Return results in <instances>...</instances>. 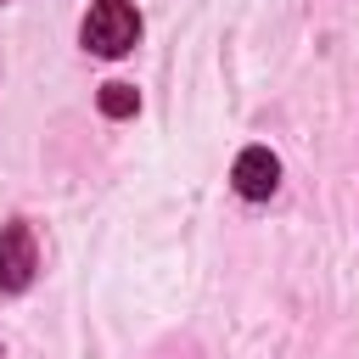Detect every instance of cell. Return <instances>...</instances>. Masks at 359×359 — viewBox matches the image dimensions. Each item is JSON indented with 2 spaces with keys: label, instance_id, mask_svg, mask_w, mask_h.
<instances>
[{
  "label": "cell",
  "instance_id": "1",
  "mask_svg": "<svg viewBox=\"0 0 359 359\" xmlns=\"http://www.w3.org/2000/svg\"><path fill=\"white\" fill-rule=\"evenodd\" d=\"M79 39H84V50H95L107 62L112 56H129L140 45V11L129 0H95L84 11V22H79Z\"/></svg>",
  "mask_w": 359,
  "mask_h": 359
},
{
  "label": "cell",
  "instance_id": "2",
  "mask_svg": "<svg viewBox=\"0 0 359 359\" xmlns=\"http://www.w3.org/2000/svg\"><path fill=\"white\" fill-rule=\"evenodd\" d=\"M39 275V247H34V230L22 219H11L0 230V292H28Z\"/></svg>",
  "mask_w": 359,
  "mask_h": 359
},
{
  "label": "cell",
  "instance_id": "3",
  "mask_svg": "<svg viewBox=\"0 0 359 359\" xmlns=\"http://www.w3.org/2000/svg\"><path fill=\"white\" fill-rule=\"evenodd\" d=\"M230 180H236V191H241L247 202H269V196L280 191V157H275L269 146H247V151L236 157Z\"/></svg>",
  "mask_w": 359,
  "mask_h": 359
},
{
  "label": "cell",
  "instance_id": "4",
  "mask_svg": "<svg viewBox=\"0 0 359 359\" xmlns=\"http://www.w3.org/2000/svg\"><path fill=\"white\" fill-rule=\"evenodd\" d=\"M101 112L107 118H135V107H140V90L135 84H123V79H112V84H101Z\"/></svg>",
  "mask_w": 359,
  "mask_h": 359
},
{
  "label": "cell",
  "instance_id": "5",
  "mask_svg": "<svg viewBox=\"0 0 359 359\" xmlns=\"http://www.w3.org/2000/svg\"><path fill=\"white\" fill-rule=\"evenodd\" d=\"M0 6H6V0H0Z\"/></svg>",
  "mask_w": 359,
  "mask_h": 359
}]
</instances>
